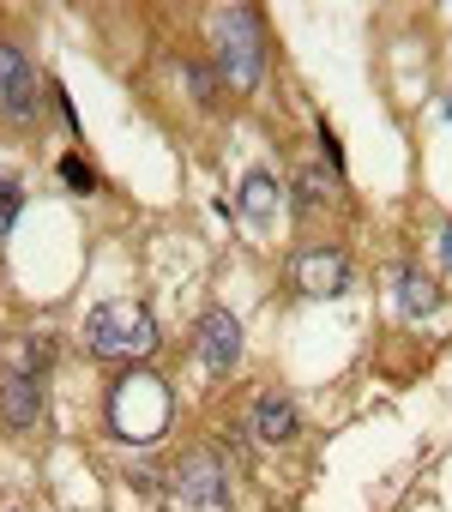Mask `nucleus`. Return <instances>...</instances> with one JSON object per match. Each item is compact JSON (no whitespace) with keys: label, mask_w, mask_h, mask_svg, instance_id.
I'll list each match as a JSON object with an SVG mask.
<instances>
[{"label":"nucleus","mask_w":452,"mask_h":512,"mask_svg":"<svg viewBox=\"0 0 452 512\" xmlns=\"http://www.w3.org/2000/svg\"><path fill=\"white\" fill-rule=\"evenodd\" d=\"M85 344H91V356L139 362V356L157 350V320H151L145 302H103V308H91V320H85Z\"/></svg>","instance_id":"1"},{"label":"nucleus","mask_w":452,"mask_h":512,"mask_svg":"<svg viewBox=\"0 0 452 512\" xmlns=\"http://www.w3.org/2000/svg\"><path fill=\"white\" fill-rule=\"evenodd\" d=\"M211 37H217V67L230 79V91H254L260 73H266V37H260V19L248 7H230L211 19Z\"/></svg>","instance_id":"2"},{"label":"nucleus","mask_w":452,"mask_h":512,"mask_svg":"<svg viewBox=\"0 0 452 512\" xmlns=\"http://www.w3.org/2000/svg\"><path fill=\"white\" fill-rule=\"evenodd\" d=\"M163 422H169V392H163V380L127 374V380L115 386V428H121L127 440H157Z\"/></svg>","instance_id":"3"},{"label":"nucleus","mask_w":452,"mask_h":512,"mask_svg":"<svg viewBox=\"0 0 452 512\" xmlns=\"http://www.w3.org/2000/svg\"><path fill=\"white\" fill-rule=\"evenodd\" d=\"M175 488H181V500H193V506H205V512H223V506H230V470H223L217 452H193V458H181Z\"/></svg>","instance_id":"4"},{"label":"nucleus","mask_w":452,"mask_h":512,"mask_svg":"<svg viewBox=\"0 0 452 512\" xmlns=\"http://www.w3.org/2000/svg\"><path fill=\"white\" fill-rule=\"evenodd\" d=\"M290 278H296L302 296L326 302V296H338V290L350 284V260H344L338 247H302V253H296V266H290Z\"/></svg>","instance_id":"5"},{"label":"nucleus","mask_w":452,"mask_h":512,"mask_svg":"<svg viewBox=\"0 0 452 512\" xmlns=\"http://www.w3.org/2000/svg\"><path fill=\"white\" fill-rule=\"evenodd\" d=\"M0 115L7 121H31L37 115V67L13 43H0Z\"/></svg>","instance_id":"6"},{"label":"nucleus","mask_w":452,"mask_h":512,"mask_svg":"<svg viewBox=\"0 0 452 512\" xmlns=\"http://www.w3.org/2000/svg\"><path fill=\"white\" fill-rule=\"evenodd\" d=\"M199 362H205L211 374H230V368L242 362V320H236L230 308H211V314L199 320Z\"/></svg>","instance_id":"7"},{"label":"nucleus","mask_w":452,"mask_h":512,"mask_svg":"<svg viewBox=\"0 0 452 512\" xmlns=\"http://www.w3.org/2000/svg\"><path fill=\"white\" fill-rule=\"evenodd\" d=\"M296 428H302V416H296V404H290V398L266 392V398L254 404V434H260V440L284 446V440H296Z\"/></svg>","instance_id":"8"},{"label":"nucleus","mask_w":452,"mask_h":512,"mask_svg":"<svg viewBox=\"0 0 452 512\" xmlns=\"http://www.w3.org/2000/svg\"><path fill=\"white\" fill-rule=\"evenodd\" d=\"M0 416H7L13 428H37V416H43V392H37L31 374H13L7 386H0Z\"/></svg>","instance_id":"9"},{"label":"nucleus","mask_w":452,"mask_h":512,"mask_svg":"<svg viewBox=\"0 0 452 512\" xmlns=\"http://www.w3.org/2000/svg\"><path fill=\"white\" fill-rule=\"evenodd\" d=\"M392 284H398V314L422 320V314H434V308H440V290H434V278H422L416 266H404Z\"/></svg>","instance_id":"10"},{"label":"nucleus","mask_w":452,"mask_h":512,"mask_svg":"<svg viewBox=\"0 0 452 512\" xmlns=\"http://www.w3.org/2000/svg\"><path fill=\"white\" fill-rule=\"evenodd\" d=\"M242 211H248V223H266V217L278 211V181H272L266 169H254V175L242 181Z\"/></svg>","instance_id":"11"},{"label":"nucleus","mask_w":452,"mask_h":512,"mask_svg":"<svg viewBox=\"0 0 452 512\" xmlns=\"http://www.w3.org/2000/svg\"><path fill=\"white\" fill-rule=\"evenodd\" d=\"M19 205H25L19 181H7V175H0V235H13V223H19Z\"/></svg>","instance_id":"12"},{"label":"nucleus","mask_w":452,"mask_h":512,"mask_svg":"<svg viewBox=\"0 0 452 512\" xmlns=\"http://www.w3.org/2000/svg\"><path fill=\"white\" fill-rule=\"evenodd\" d=\"M61 181H67V187H79V193H91V187H97V175H91L79 157H61Z\"/></svg>","instance_id":"13"},{"label":"nucleus","mask_w":452,"mask_h":512,"mask_svg":"<svg viewBox=\"0 0 452 512\" xmlns=\"http://www.w3.org/2000/svg\"><path fill=\"white\" fill-rule=\"evenodd\" d=\"M320 199H326V175H320V169H308V175H302V205L314 211Z\"/></svg>","instance_id":"14"},{"label":"nucleus","mask_w":452,"mask_h":512,"mask_svg":"<svg viewBox=\"0 0 452 512\" xmlns=\"http://www.w3.org/2000/svg\"><path fill=\"white\" fill-rule=\"evenodd\" d=\"M440 260H446V272H452V229L440 235Z\"/></svg>","instance_id":"15"}]
</instances>
